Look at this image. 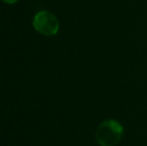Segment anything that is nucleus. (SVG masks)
<instances>
[{"label": "nucleus", "instance_id": "obj_1", "mask_svg": "<svg viewBox=\"0 0 147 146\" xmlns=\"http://www.w3.org/2000/svg\"><path fill=\"white\" fill-rule=\"evenodd\" d=\"M124 127L116 119H105L97 126L95 140L99 146H116L121 141Z\"/></svg>", "mask_w": 147, "mask_h": 146}, {"label": "nucleus", "instance_id": "obj_2", "mask_svg": "<svg viewBox=\"0 0 147 146\" xmlns=\"http://www.w3.org/2000/svg\"><path fill=\"white\" fill-rule=\"evenodd\" d=\"M33 28L44 36H54L59 31V20L50 11L41 10L34 15L32 20Z\"/></svg>", "mask_w": 147, "mask_h": 146}, {"label": "nucleus", "instance_id": "obj_3", "mask_svg": "<svg viewBox=\"0 0 147 146\" xmlns=\"http://www.w3.org/2000/svg\"><path fill=\"white\" fill-rule=\"evenodd\" d=\"M2 1L4 2V3H6V4H9V5H12V4H15V3H17L19 0H2Z\"/></svg>", "mask_w": 147, "mask_h": 146}]
</instances>
